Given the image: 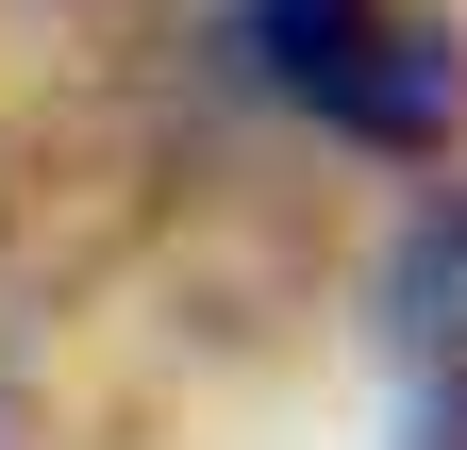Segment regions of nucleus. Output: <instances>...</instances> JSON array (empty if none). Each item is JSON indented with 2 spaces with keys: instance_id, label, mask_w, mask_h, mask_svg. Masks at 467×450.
<instances>
[{
  "instance_id": "1",
  "label": "nucleus",
  "mask_w": 467,
  "mask_h": 450,
  "mask_svg": "<svg viewBox=\"0 0 467 450\" xmlns=\"http://www.w3.org/2000/svg\"><path fill=\"white\" fill-rule=\"evenodd\" d=\"M234 34H251V67L301 100L317 134H350V150L434 167L467 134V34L434 0H251Z\"/></svg>"
}]
</instances>
